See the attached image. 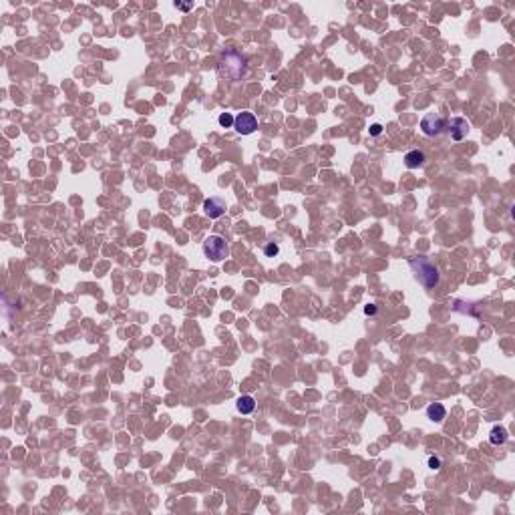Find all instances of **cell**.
Segmentation results:
<instances>
[{
  "label": "cell",
  "instance_id": "obj_3",
  "mask_svg": "<svg viewBox=\"0 0 515 515\" xmlns=\"http://www.w3.org/2000/svg\"><path fill=\"white\" fill-rule=\"evenodd\" d=\"M445 127H447V119L441 115V113H427V115L423 117V121H421V129H423V133L429 135V137L439 135Z\"/></svg>",
  "mask_w": 515,
  "mask_h": 515
},
{
  "label": "cell",
  "instance_id": "obj_16",
  "mask_svg": "<svg viewBox=\"0 0 515 515\" xmlns=\"http://www.w3.org/2000/svg\"><path fill=\"white\" fill-rule=\"evenodd\" d=\"M175 6H177L179 10H189V8H191V4H179V2H175Z\"/></svg>",
  "mask_w": 515,
  "mask_h": 515
},
{
  "label": "cell",
  "instance_id": "obj_1",
  "mask_svg": "<svg viewBox=\"0 0 515 515\" xmlns=\"http://www.w3.org/2000/svg\"><path fill=\"white\" fill-rule=\"evenodd\" d=\"M411 268L415 270L417 280L425 288H435L439 284V268L433 262H429L425 258H413L411 260Z\"/></svg>",
  "mask_w": 515,
  "mask_h": 515
},
{
  "label": "cell",
  "instance_id": "obj_14",
  "mask_svg": "<svg viewBox=\"0 0 515 515\" xmlns=\"http://www.w3.org/2000/svg\"><path fill=\"white\" fill-rule=\"evenodd\" d=\"M381 133H383V125H379V123L371 125V135H373V137H379Z\"/></svg>",
  "mask_w": 515,
  "mask_h": 515
},
{
  "label": "cell",
  "instance_id": "obj_10",
  "mask_svg": "<svg viewBox=\"0 0 515 515\" xmlns=\"http://www.w3.org/2000/svg\"><path fill=\"white\" fill-rule=\"evenodd\" d=\"M236 407H238V411H240L242 415H250V413L256 409V401H254V397L244 395V397H240V399H238Z\"/></svg>",
  "mask_w": 515,
  "mask_h": 515
},
{
  "label": "cell",
  "instance_id": "obj_13",
  "mask_svg": "<svg viewBox=\"0 0 515 515\" xmlns=\"http://www.w3.org/2000/svg\"><path fill=\"white\" fill-rule=\"evenodd\" d=\"M441 465H443L441 457H437V455H431V457H429V467H431L433 471H439V469H441Z\"/></svg>",
  "mask_w": 515,
  "mask_h": 515
},
{
  "label": "cell",
  "instance_id": "obj_4",
  "mask_svg": "<svg viewBox=\"0 0 515 515\" xmlns=\"http://www.w3.org/2000/svg\"><path fill=\"white\" fill-rule=\"evenodd\" d=\"M234 129L240 135H252L258 129V119L250 111H242L238 117H234Z\"/></svg>",
  "mask_w": 515,
  "mask_h": 515
},
{
  "label": "cell",
  "instance_id": "obj_2",
  "mask_svg": "<svg viewBox=\"0 0 515 515\" xmlns=\"http://www.w3.org/2000/svg\"><path fill=\"white\" fill-rule=\"evenodd\" d=\"M201 252H203V256L209 262H222V260L228 258L230 248H228L226 238H222V236H207L205 242L201 244Z\"/></svg>",
  "mask_w": 515,
  "mask_h": 515
},
{
  "label": "cell",
  "instance_id": "obj_8",
  "mask_svg": "<svg viewBox=\"0 0 515 515\" xmlns=\"http://www.w3.org/2000/svg\"><path fill=\"white\" fill-rule=\"evenodd\" d=\"M507 439H509V433H507L505 427L495 425V427L491 429V433H489V443H491V445H503Z\"/></svg>",
  "mask_w": 515,
  "mask_h": 515
},
{
  "label": "cell",
  "instance_id": "obj_11",
  "mask_svg": "<svg viewBox=\"0 0 515 515\" xmlns=\"http://www.w3.org/2000/svg\"><path fill=\"white\" fill-rule=\"evenodd\" d=\"M264 254H266L268 258H274V256H278V254H280V248H278V244H274V242L266 244V246H264Z\"/></svg>",
  "mask_w": 515,
  "mask_h": 515
},
{
  "label": "cell",
  "instance_id": "obj_7",
  "mask_svg": "<svg viewBox=\"0 0 515 515\" xmlns=\"http://www.w3.org/2000/svg\"><path fill=\"white\" fill-rule=\"evenodd\" d=\"M427 417L433 421V423H443V419L447 417V409L441 405V403H431L427 407Z\"/></svg>",
  "mask_w": 515,
  "mask_h": 515
},
{
  "label": "cell",
  "instance_id": "obj_12",
  "mask_svg": "<svg viewBox=\"0 0 515 515\" xmlns=\"http://www.w3.org/2000/svg\"><path fill=\"white\" fill-rule=\"evenodd\" d=\"M217 121H219V125H222V127H226V129L234 125V117H232L230 113H222V115H219V119H217Z\"/></svg>",
  "mask_w": 515,
  "mask_h": 515
},
{
  "label": "cell",
  "instance_id": "obj_6",
  "mask_svg": "<svg viewBox=\"0 0 515 515\" xmlns=\"http://www.w3.org/2000/svg\"><path fill=\"white\" fill-rule=\"evenodd\" d=\"M451 139L453 141H463L465 137H467V133H469V129H471V125H469V121L467 119H463V117H455V119H451Z\"/></svg>",
  "mask_w": 515,
  "mask_h": 515
},
{
  "label": "cell",
  "instance_id": "obj_15",
  "mask_svg": "<svg viewBox=\"0 0 515 515\" xmlns=\"http://www.w3.org/2000/svg\"><path fill=\"white\" fill-rule=\"evenodd\" d=\"M364 314H369V316H375V314H377V306H375V304H369V306H364Z\"/></svg>",
  "mask_w": 515,
  "mask_h": 515
},
{
  "label": "cell",
  "instance_id": "obj_5",
  "mask_svg": "<svg viewBox=\"0 0 515 515\" xmlns=\"http://www.w3.org/2000/svg\"><path fill=\"white\" fill-rule=\"evenodd\" d=\"M226 209H228L226 201L219 199V197H209V199L203 201V211H205V215L211 217V219L222 217V215L226 213Z\"/></svg>",
  "mask_w": 515,
  "mask_h": 515
},
{
  "label": "cell",
  "instance_id": "obj_9",
  "mask_svg": "<svg viewBox=\"0 0 515 515\" xmlns=\"http://www.w3.org/2000/svg\"><path fill=\"white\" fill-rule=\"evenodd\" d=\"M423 163H425V153L419 151V149H413V151H409V153L405 155V165H407L409 169L421 167Z\"/></svg>",
  "mask_w": 515,
  "mask_h": 515
}]
</instances>
